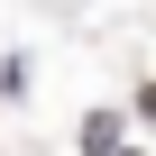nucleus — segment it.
I'll return each mask as SVG.
<instances>
[{"instance_id":"obj_1","label":"nucleus","mask_w":156,"mask_h":156,"mask_svg":"<svg viewBox=\"0 0 156 156\" xmlns=\"http://www.w3.org/2000/svg\"><path fill=\"white\" fill-rule=\"evenodd\" d=\"M138 110H147V119H156V83H147V92H138Z\"/></svg>"}]
</instances>
